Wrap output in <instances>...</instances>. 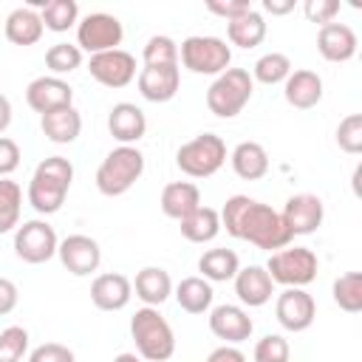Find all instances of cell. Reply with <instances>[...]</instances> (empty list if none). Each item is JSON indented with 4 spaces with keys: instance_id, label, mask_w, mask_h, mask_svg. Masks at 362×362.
<instances>
[{
    "instance_id": "d4e9b609",
    "label": "cell",
    "mask_w": 362,
    "mask_h": 362,
    "mask_svg": "<svg viewBox=\"0 0 362 362\" xmlns=\"http://www.w3.org/2000/svg\"><path fill=\"white\" fill-rule=\"evenodd\" d=\"M201 206V189L192 181H173L161 189V212L173 221H184Z\"/></svg>"
},
{
    "instance_id": "b9f144b4",
    "label": "cell",
    "mask_w": 362,
    "mask_h": 362,
    "mask_svg": "<svg viewBox=\"0 0 362 362\" xmlns=\"http://www.w3.org/2000/svg\"><path fill=\"white\" fill-rule=\"evenodd\" d=\"M28 362H76V356L62 342H42L28 354Z\"/></svg>"
},
{
    "instance_id": "8992f818",
    "label": "cell",
    "mask_w": 362,
    "mask_h": 362,
    "mask_svg": "<svg viewBox=\"0 0 362 362\" xmlns=\"http://www.w3.org/2000/svg\"><path fill=\"white\" fill-rule=\"evenodd\" d=\"M178 62L198 76H218L232 62V48L221 37L192 34L178 45Z\"/></svg>"
},
{
    "instance_id": "ffe728a7",
    "label": "cell",
    "mask_w": 362,
    "mask_h": 362,
    "mask_svg": "<svg viewBox=\"0 0 362 362\" xmlns=\"http://www.w3.org/2000/svg\"><path fill=\"white\" fill-rule=\"evenodd\" d=\"M133 297V283L119 272L96 274L90 283V303L99 311H122Z\"/></svg>"
},
{
    "instance_id": "1f68e13d",
    "label": "cell",
    "mask_w": 362,
    "mask_h": 362,
    "mask_svg": "<svg viewBox=\"0 0 362 362\" xmlns=\"http://www.w3.org/2000/svg\"><path fill=\"white\" fill-rule=\"evenodd\" d=\"M40 20L48 31L62 34L79 23V6L76 0H45L40 6Z\"/></svg>"
},
{
    "instance_id": "ac0fdd59",
    "label": "cell",
    "mask_w": 362,
    "mask_h": 362,
    "mask_svg": "<svg viewBox=\"0 0 362 362\" xmlns=\"http://www.w3.org/2000/svg\"><path fill=\"white\" fill-rule=\"evenodd\" d=\"M356 45H359L356 31L348 23H337L334 20L328 25H320V31H317V51L328 62H348V59H354Z\"/></svg>"
},
{
    "instance_id": "681fc988",
    "label": "cell",
    "mask_w": 362,
    "mask_h": 362,
    "mask_svg": "<svg viewBox=\"0 0 362 362\" xmlns=\"http://www.w3.org/2000/svg\"><path fill=\"white\" fill-rule=\"evenodd\" d=\"M113 362H141V356L139 354H119Z\"/></svg>"
},
{
    "instance_id": "ee69618b",
    "label": "cell",
    "mask_w": 362,
    "mask_h": 362,
    "mask_svg": "<svg viewBox=\"0 0 362 362\" xmlns=\"http://www.w3.org/2000/svg\"><path fill=\"white\" fill-rule=\"evenodd\" d=\"M249 8H255L249 0H209V3H206V11L223 17L226 23L235 20V17H240V14H246Z\"/></svg>"
},
{
    "instance_id": "7c38bea8",
    "label": "cell",
    "mask_w": 362,
    "mask_h": 362,
    "mask_svg": "<svg viewBox=\"0 0 362 362\" xmlns=\"http://www.w3.org/2000/svg\"><path fill=\"white\" fill-rule=\"evenodd\" d=\"M280 218H283L286 229L291 232V238H297V235H314L322 226L325 204L314 192H297V195H291L286 201Z\"/></svg>"
},
{
    "instance_id": "9c48e42d",
    "label": "cell",
    "mask_w": 362,
    "mask_h": 362,
    "mask_svg": "<svg viewBox=\"0 0 362 362\" xmlns=\"http://www.w3.org/2000/svg\"><path fill=\"white\" fill-rule=\"evenodd\" d=\"M124 40V25L116 14L90 11L76 23V48L82 54H102L119 48Z\"/></svg>"
},
{
    "instance_id": "7a4b0ae2",
    "label": "cell",
    "mask_w": 362,
    "mask_h": 362,
    "mask_svg": "<svg viewBox=\"0 0 362 362\" xmlns=\"http://www.w3.org/2000/svg\"><path fill=\"white\" fill-rule=\"evenodd\" d=\"M71 184H74V164L65 156H48L37 164V170L28 181L25 198L34 206V212L54 215L62 209Z\"/></svg>"
},
{
    "instance_id": "f1b7e54d",
    "label": "cell",
    "mask_w": 362,
    "mask_h": 362,
    "mask_svg": "<svg viewBox=\"0 0 362 362\" xmlns=\"http://www.w3.org/2000/svg\"><path fill=\"white\" fill-rule=\"evenodd\" d=\"M238 269H240V257L232 249H226V246L206 249L198 257V272L209 283H226V280H232L238 274Z\"/></svg>"
},
{
    "instance_id": "52a82bcc",
    "label": "cell",
    "mask_w": 362,
    "mask_h": 362,
    "mask_svg": "<svg viewBox=\"0 0 362 362\" xmlns=\"http://www.w3.org/2000/svg\"><path fill=\"white\" fill-rule=\"evenodd\" d=\"M175 164L189 178H209L226 164V141L218 133H201L178 147Z\"/></svg>"
},
{
    "instance_id": "277c9868",
    "label": "cell",
    "mask_w": 362,
    "mask_h": 362,
    "mask_svg": "<svg viewBox=\"0 0 362 362\" xmlns=\"http://www.w3.org/2000/svg\"><path fill=\"white\" fill-rule=\"evenodd\" d=\"M141 173H144L141 150L130 144H119L96 167V189L107 198H119L141 178Z\"/></svg>"
},
{
    "instance_id": "d6a6232c",
    "label": "cell",
    "mask_w": 362,
    "mask_h": 362,
    "mask_svg": "<svg viewBox=\"0 0 362 362\" xmlns=\"http://www.w3.org/2000/svg\"><path fill=\"white\" fill-rule=\"evenodd\" d=\"M23 209V187L11 178H0V235L14 232L20 226Z\"/></svg>"
},
{
    "instance_id": "5b68a950",
    "label": "cell",
    "mask_w": 362,
    "mask_h": 362,
    "mask_svg": "<svg viewBox=\"0 0 362 362\" xmlns=\"http://www.w3.org/2000/svg\"><path fill=\"white\" fill-rule=\"evenodd\" d=\"M255 79L246 68H226L206 88V107L218 119H235L252 99Z\"/></svg>"
},
{
    "instance_id": "7dc6e473",
    "label": "cell",
    "mask_w": 362,
    "mask_h": 362,
    "mask_svg": "<svg viewBox=\"0 0 362 362\" xmlns=\"http://www.w3.org/2000/svg\"><path fill=\"white\" fill-rule=\"evenodd\" d=\"M294 0H263V8L272 14V17H280V14H288L294 11Z\"/></svg>"
},
{
    "instance_id": "484cf974",
    "label": "cell",
    "mask_w": 362,
    "mask_h": 362,
    "mask_svg": "<svg viewBox=\"0 0 362 362\" xmlns=\"http://www.w3.org/2000/svg\"><path fill=\"white\" fill-rule=\"evenodd\" d=\"M3 31H6V40H8V42L25 48V45H34V42L42 40L45 25H42V20H40V11H34V8H28V6H20V8H14V11L6 17Z\"/></svg>"
},
{
    "instance_id": "2e32d148",
    "label": "cell",
    "mask_w": 362,
    "mask_h": 362,
    "mask_svg": "<svg viewBox=\"0 0 362 362\" xmlns=\"http://www.w3.org/2000/svg\"><path fill=\"white\" fill-rule=\"evenodd\" d=\"M25 102H28L31 110H37V113L42 116V113H51V110H57V107L74 105V88H71L62 76L45 74V76H37V79L28 82V88H25Z\"/></svg>"
},
{
    "instance_id": "60d3db41",
    "label": "cell",
    "mask_w": 362,
    "mask_h": 362,
    "mask_svg": "<svg viewBox=\"0 0 362 362\" xmlns=\"http://www.w3.org/2000/svg\"><path fill=\"white\" fill-rule=\"evenodd\" d=\"M339 8H342V6H339L337 0H305V3H303V14H305V20L320 23V25L334 23L337 14H339Z\"/></svg>"
},
{
    "instance_id": "5bb4252c",
    "label": "cell",
    "mask_w": 362,
    "mask_h": 362,
    "mask_svg": "<svg viewBox=\"0 0 362 362\" xmlns=\"http://www.w3.org/2000/svg\"><path fill=\"white\" fill-rule=\"evenodd\" d=\"M57 257L59 263L74 274V277H88L99 269L102 263V249L90 235H68L59 240L57 246Z\"/></svg>"
},
{
    "instance_id": "74e56055",
    "label": "cell",
    "mask_w": 362,
    "mask_h": 362,
    "mask_svg": "<svg viewBox=\"0 0 362 362\" xmlns=\"http://www.w3.org/2000/svg\"><path fill=\"white\" fill-rule=\"evenodd\" d=\"M28 354V331L23 325H8L0 331V362H23Z\"/></svg>"
},
{
    "instance_id": "3957f363",
    "label": "cell",
    "mask_w": 362,
    "mask_h": 362,
    "mask_svg": "<svg viewBox=\"0 0 362 362\" xmlns=\"http://www.w3.org/2000/svg\"><path fill=\"white\" fill-rule=\"evenodd\" d=\"M130 337L136 342V354L144 362H167L175 354V334L164 314L153 305L136 308L130 317Z\"/></svg>"
},
{
    "instance_id": "4316f807",
    "label": "cell",
    "mask_w": 362,
    "mask_h": 362,
    "mask_svg": "<svg viewBox=\"0 0 362 362\" xmlns=\"http://www.w3.org/2000/svg\"><path fill=\"white\" fill-rule=\"evenodd\" d=\"M229 161H232L235 175L243 178V181H257L269 173V153L260 141H240L232 150Z\"/></svg>"
},
{
    "instance_id": "603a6c76",
    "label": "cell",
    "mask_w": 362,
    "mask_h": 362,
    "mask_svg": "<svg viewBox=\"0 0 362 362\" xmlns=\"http://www.w3.org/2000/svg\"><path fill=\"white\" fill-rule=\"evenodd\" d=\"M40 127H42V133H45L48 141H54V144H71L82 133V116H79V110L74 105L57 107V110L40 116Z\"/></svg>"
},
{
    "instance_id": "e575fe53",
    "label": "cell",
    "mask_w": 362,
    "mask_h": 362,
    "mask_svg": "<svg viewBox=\"0 0 362 362\" xmlns=\"http://www.w3.org/2000/svg\"><path fill=\"white\" fill-rule=\"evenodd\" d=\"M291 71H294V68H291V59H288L286 54L269 51V54L257 57V62H255V68H252V79H257V82H263V85H280V82L288 79Z\"/></svg>"
},
{
    "instance_id": "4dcf8cb0",
    "label": "cell",
    "mask_w": 362,
    "mask_h": 362,
    "mask_svg": "<svg viewBox=\"0 0 362 362\" xmlns=\"http://www.w3.org/2000/svg\"><path fill=\"white\" fill-rule=\"evenodd\" d=\"M181 223V235L189 240V243H209L218 238L221 232V215L218 209L212 206H198L192 215H187Z\"/></svg>"
},
{
    "instance_id": "d6986e66",
    "label": "cell",
    "mask_w": 362,
    "mask_h": 362,
    "mask_svg": "<svg viewBox=\"0 0 362 362\" xmlns=\"http://www.w3.org/2000/svg\"><path fill=\"white\" fill-rule=\"evenodd\" d=\"M107 130L119 144L136 147V141L144 139V133H147V116L133 102H116L107 113Z\"/></svg>"
},
{
    "instance_id": "bcb514c9",
    "label": "cell",
    "mask_w": 362,
    "mask_h": 362,
    "mask_svg": "<svg viewBox=\"0 0 362 362\" xmlns=\"http://www.w3.org/2000/svg\"><path fill=\"white\" fill-rule=\"evenodd\" d=\"M204 362H246V354L240 348H235V345H221Z\"/></svg>"
},
{
    "instance_id": "f546056e",
    "label": "cell",
    "mask_w": 362,
    "mask_h": 362,
    "mask_svg": "<svg viewBox=\"0 0 362 362\" xmlns=\"http://www.w3.org/2000/svg\"><path fill=\"white\" fill-rule=\"evenodd\" d=\"M226 37L238 48H255V45H260L266 40V20H263V14L255 11V8H249L246 14L229 20L226 23Z\"/></svg>"
},
{
    "instance_id": "836d02e7",
    "label": "cell",
    "mask_w": 362,
    "mask_h": 362,
    "mask_svg": "<svg viewBox=\"0 0 362 362\" xmlns=\"http://www.w3.org/2000/svg\"><path fill=\"white\" fill-rule=\"evenodd\" d=\"M331 294H334V303L348 311V314H359L362 311V274L359 272H345L334 280L331 286Z\"/></svg>"
},
{
    "instance_id": "6da1fadb",
    "label": "cell",
    "mask_w": 362,
    "mask_h": 362,
    "mask_svg": "<svg viewBox=\"0 0 362 362\" xmlns=\"http://www.w3.org/2000/svg\"><path fill=\"white\" fill-rule=\"evenodd\" d=\"M218 215H221V229H226L238 240H249L257 249L277 252L294 240L291 232L286 229L280 212L257 198L232 195V198H226V204Z\"/></svg>"
},
{
    "instance_id": "f35d334b",
    "label": "cell",
    "mask_w": 362,
    "mask_h": 362,
    "mask_svg": "<svg viewBox=\"0 0 362 362\" xmlns=\"http://www.w3.org/2000/svg\"><path fill=\"white\" fill-rule=\"evenodd\" d=\"M337 144L348 156L362 153V113H348L337 127Z\"/></svg>"
},
{
    "instance_id": "f907efd6",
    "label": "cell",
    "mask_w": 362,
    "mask_h": 362,
    "mask_svg": "<svg viewBox=\"0 0 362 362\" xmlns=\"http://www.w3.org/2000/svg\"><path fill=\"white\" fill-rule=\"evenodd\" d=\"M359 175H362V167L354 170V192H356V195H359Z\"/></svg>"
},
{
    "instance_id": "8fae6325",
    "label": "cell",
    "mask_w": 362,
    "mask_h": 362,
    "mask_svg": "<svg viewBox=\"0 0 362 362\" xmlns=\"http://www.w3.org/2000/svg\"><path fill=\"white\" fill-rule=\"evenodd\" d=\"M88 71L105 88H127L136 79V57L124 48L102 51L88 59Z\"/></svg>"
},
{
    "instance_id": "83f0119b",
    "label": "cell",
    "mask_w": 362,
    "mask_h": 362,
    "mask_svg": "<svg viewBox=\"0 0 362 362\" xmlns=\"http://www.w3.org/2000/svg\"><path fill=\"white\" fill-rule=\"evenodd\" d=\"M175 303L181 311L187 314H206L212 308V300H215V291H212V283L204 280L201 274H192V277H184L175 288Z\"/></svg>"
},
{
    "instance_id": "44dd1931",
    "label": "cell",
    "mask_w": 362,
    "mask_h": 362,
    "mask_svg": "<svg viewBox=\"0 0 362 362\" xmlns=\"http://www.w3.org/2000/svg\"><path fill=\"white\" fill-rule=\"evenodd\" d=\"M235 280V294L243 305L249 308H260L272 300L274 294V283L269 277V272L263 266H243L238 269V274L232 277Z\"/></svg>"
},
{
    "instance_id": "4fadbf2b",
    "label": "cell",
    "mask_w": 362,
    "mask_h": 362,
    "mask_svg": "<svg viewBox=\"0 0 362 362\" xmlns=\"http://www.w3.org/2000/svg\"><path fill=\"white\" fill-rule=\"evenodd\" d=\"M274 317L286 331L300 334L311 328L317 317V303L305 288H283L274 300Z\"/></svg>"
},
{
    "instance_id": "8d00e7d4",
    "label": "cell",
    "mask_w": 362,
    "mask_h": 362,
    "mask_svg": "<svg viewBox=\"0 0 362 362\" xmlns=\"http://www.w3.org/2000/svg\"><path fill=\"white\" fill-rule=\"evenodd\" d=\"M144 65H178V42L167 34H153L141 51Z\"/></svg>"
},
{
    "instance_id": "7bdbcfd3",
    "label": "cell",
    "mask_w": 362,
    "mask_h": 362,
    "mask_svg": "<svg viewBox=\"0 0 362 362\" xmlns=\"http://www.w3.org/2000/svg\"><path fill=\"white\" fill-rule=\"evenodd\" d=\"M20 167V144L8 136H0V178H8Z\"/></svg>"
},
{
    "instance_id": "ba28073f",
    "label": "cell",
    "mask_w": 362,
    "mask_h": 362,
    "mask_svg": "<svg viewBox=\"0 0 362 362\" xmlns=\"http://www.w3.org/2000/svg\"><path fill=\"white\" fill-rule=\"evenodd\" d=\"M272 277V283L286 286V288H305L320 269L317 255L308 246H283L269 255V263L263 266Z\"/></svg>"
},
{
    "instance_id": "f6af8a7d",
    "label": "cell",
    "mask_w": 362,
    "mask_h": 362,
    "mask_svg": "<svg viewBox=\"0 0 362 362\" xmlns=\"http://www.w3.org/2000/svg\"><path fill=\"white\" fill-rule=\"evenodd\" d=\"M17 300H20V291H17L14 280L0 277V317L11 314V311L17 308Z\"/></svg>"
},
{
    "instance_id": "7402d4cb",
    "label": "cell",
    "mask_w": 362,
    "mask_h": 362,
    "mask_svg": "<svg viewBox=\"0 0 362 362\" xmlns=\"http://www.w3.org/2000/svg\"><path fill=\"white\" fill-rule=\"evenodd\" d=\"M283 96L291 107L297 110H308L317 107L322 99V76L317 71L308 68H297L288 74V79L283 82Z\"/></svg>"
},
{
    "instance_id": "ab89813d",
    "label": "cell",
    "mask_w": 362,
    "mask_h": 362,
    "mask_svg": "<svg viewBox=\"0 0 362 362\" xmlns=\"http://www.w3.org/2000/svg\"><path fill=\"white\" fill-rule=\"evenodd\" d=\"M288 354H291V348H288L286 337H280V334L260 337L255 351H252L255 362H288Z\"/></svg>"
},
{
    "instance_id": "30bf717a",
    "label": "cell",
    "mask_w": 362,
    "mask_h": 362,
    "mask_svg": "<svg viewBox=\"0 0 362 362\" xmlns=\"http://www.w3.org/2000/svg\"><path fill=\"white\" fill-rule=\"evenodd\" d=\"M57 246H59V238L45 218L23 221L14 229V255L23 263H31V266L48 263L57 255Z\"/></svg>"
},
{
    "instance_id": "e0dca14e",
    "label": "cell",
    "mask_w": 362,
    "mask_h": 362,
    "mask_svg": "<svg viewBox=\"0 0 362 362\" xmlns=\"http://www.w3.org/2000/svg\"><path fill=\"white\" fill-rule=\"evenodd\" d=\"M139 82V93L147 102H170L178 93L181 85V71L178 65H144L136 76Z\"/></svg>"
},
{
    "instance_id": "c3c4849f",
    "label": "cell",
    "mask_w": 362,
    "mask_h": 362,
    "mask_svg": "<svg viewBox=\"0 0 362 362\" xmlns=\"http://www.w3.org/2000/svg\"><path fill=\"white\" fill-rule=\"evenodd\" d=\"M11 102H8V96L6 93H0V133H6L8 130V124H11Z\"/></svg>"
},
{
    "instance_id": "9a60e30c",
    "label": "cell",
    "mask_w": 362,
    "mask_h": 362,
    "mask_svg": "<svg viewBox=\"0 0 362 362\" xmlns=\"http://www.w3.org/2000/svg\"><path fill=\"white\" fill-rule=\"evenodd\" d=\"M209 331L218 339H223V345H238V342H246L252 337L255 322L243 305L221 303V305L209 308Z\"/></svg>"
},
{
    "instance_id": "cb8c5ba5",
    "label": "cell",
    "mask_w": 362,
    "mask_h": 362,
    "mask_svg": "<svg viewBox=\"0 0 362 362\" xmlns=\"http://www.w3.org/2000/svg\"><path fill=\"white\" fill-rule=\"evenodd\" d=\"M130 283H133L136 297L153 308H158L173 294V277L161 266H144L141 272H136V280H130Z\"/></svg>"
},
{
    "instance_id": "d590c367",
    "label": "cell",
    "mask_w": 362,
    "mask_h": 362,
    "mask_svg": "<svg viewBox=\"0 0 362 362\" xmlns=\"http://www.w3.org/2000/svg\"><path fill=\"white\" fill-rule=\"evenodd\" d=\"M79 65H82V51L76 48V42H54L45 51V68L51 71V76L74 74Z\"/></svg>"
}]
</instances>
